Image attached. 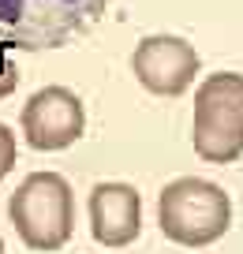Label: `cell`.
Segmentation results:
<instances>
[{
    "label": "cell",
    "mask_w": 243,
    "mask_h": 254,
    "mask_svg": "<svg viewBox=\"0 0 243 254\" xmlns=\"http://www.w3.org/2000/svg\"><path fill=\"white\" fill-rule=\"evenodd\" d=\"M157 224L180 247H210L232 228V198L210 180L180 176L157 194Z\"/></svg>",
    "instance_id": "cell-1"
},
{
    "label": "cell",
    "mask_w": 243,
    "mask_h": 254,
    "mask_svg": "<svg viewBox=\"0 0 243 254\" xmlns=\"http://www.w3.org/2000/svg\"><path fill=\"white\" fill-rule=\"evenodd\" d=\"M109 0H0V41L60 49L105 15Z\"/></svg>",
    "instance_id": "cell-2"
},
{
    "label": "cell",
    "mask_w": 243,
    "mask_h": 254,
    "mask_svg": "<svg viewBox=\"0 0 243 254\" xmlns=\"http://www.w3.org/2000/svg\"><path fill=\"white\" fill-rule=\"evenodd\" d=\"M191 146L210 165H232L243 157V75H206L195 90Z\"/></svg>",
    "instance_id": "cell-3"
},
{
    "label": "cell",
    "mask_w": 243,
    "mask_h": 254,
    "mask_svg": "<svg viewBox=\"0 0 243 254\" xmlns=\"http://www.w3.org/2000/svg\"><path fill=\"white\" fill-rule=\"evenodd\" d=\"M8 217L30 251H60L75 232V194L60 172H30L8 198Z\"/></svg>",
    "instance_id": "cell-4"
},
{
    "label": "cell",
    "mask_w": 243,
    "mask_h": 254,
    "mask_svg": "<svg viewBox=\"0 0 243 254\" xmlns=\"http://www.w3.org/2000/svg\"><path fill=\"white\" fill-rule=\"evenodd\" d=\"M198 67H202V60H198L195 45L176 34H150L131 53L135 79L157 97H180L195 82Z\"/></svg>",
    "instance_id": "cell-5"
},
{
    "label": "cell",
    "mask_w": 243,
    "mask_h": 254,
    "mask_svg": "<svg viewBox=\"0 0 243 254\" xmlns=\"http://www.w3.org/2000/svg\"><path fill=\"white\" fill-rule=\"evenodd\" d=\"M86 131V109L68 86H45L23 105V135L34 150H68Z\"/></svg>",
    "instance_id": "cell-6"
},
{
    "label": "cell",
    "mask_w": 243,
    "mask_h": 254,
    "mask_svg": "<svg viewBox=\"0 0 243 254\" xmlns=\"http://www.w3.org/2000/svg\"><path fill=\"white\" fill-rule=\"evenodd\" d=\"M90 232L101 247H131L142 232V198L131 183H97L90 190Z\"/></svg>",
    "instance_id": "cell-7"
},
{
    "label": "cell",
    "mask_w": 243,
    "mask_h": 254,
    "mask_svg": "<svg viewBox=\"0 0 243 254\" xmlns=\"http://www.w3.org/2000/svg\"><path fill=\"white\" fill-rule=\"evenodd\" d=\"M15 157H19V150H15V135H11L8 127L0 124V180L15 168Z\"/></svg>",
    "instance_id": "cell-8"
},
{
    "label": "cell",
    "mask_w": 243,
    "mask_h": 254,
    "mask_svg": "<svg viewBox=\"0 0 243 254\" xmlns=\"http://www.w3.org/2000/svg\"><path fill=\"white\" fill-rule=\"evenodd\" d=\"M15 86H19V71H15V64L8 60L4 45H0V97H8Z\"/></svg>",
    "instance_id": "cell-9"
},
{
    "label": "cell",
    "mask_w": 243,
    "mask_h": 254,
    "mask_svg": "<svg viewBox=\"0 0 243 254\" xmlns=\"http://www.w3.org/2000/svg\"><path fill=\"white\" fill-rule=\"evenodd\" d=\"M0 254H4V243H0Z\"/></svg>",
    "instance_id": "cell-10"
}]
</instances>
